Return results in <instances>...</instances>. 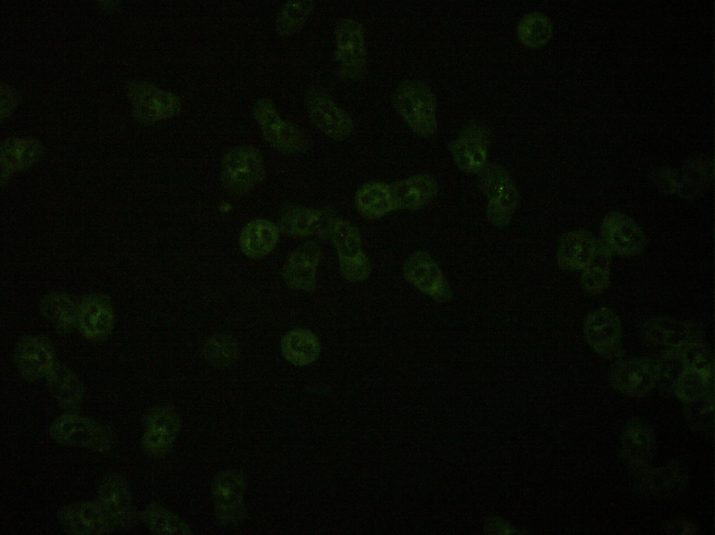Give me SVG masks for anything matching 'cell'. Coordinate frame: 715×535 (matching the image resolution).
<instances>
[{
    "label": "cell",
    "instance_id": "cell-1",
    "mask_svg": "<svg viewBox=\"0 0 715 535\" xmlns=\"http://www.w3.org/2000/svg\"><path fill=\"white\" fill-rule=\"evenodd\" d=\"M478 187L487 199L486 218L496 229L506 227L519 201L515 182L501 165L487 163L478 174Z\"/></svg>",
    "mask_w": 715,
    "mask_h": 535
},
{
    "label": "cell",
    "instance_id": "cell-2",
    "mask_svg": "<svg viewBox=\"0 0 715 535\" xmlns=\"http://www.w3.org/2000/svg\"><path fill=\"white\" fill-rule=\"evenodd\" d=\"M393 105L417 135L428 137L436 130V99L425 84L413 80L402 82L396 89Z\"/></svg>",
    "mask_w": 715,
    "mask_h": 535
},
{
    "label": "cell",
    "instance_id": "cell-3",
    "mask_svg": "<svg viewBox=\"0 0 715 535\" xmlns=\"http://www.w3.org/2000/svg\"><path fill=\"white\" fill-rule=\"evenodd\" d=\"M50 433L61 444L98 453L109 451L114 443L113 433L108 426L73 412L56 418L50 425Z\"/></svg>",
    "mask_w": 715,
    "mask_h": 535
},
{
    "label": "cell",
    "instance_id": "cell-4",
    "mask_svg": "<svg viewBox=\"0 0 715 535\" xmlns=\"http://www.w3.org/2000/svg\"><path fill=\"white\" fill-rule=\"evenodd\" d=\"M265 175L262 154L250 146L229 151L221 164L220 179L224 188L235 196H244L260 183Z\"/></svg>",
    "mask_w": 715,
    "mask_h": 535
},
{
    "label": "cell",
    "instance_id": "cell-5",
    "mask_svg": "<svg viewBox=\"0 0 715 535\" xmlns=\"http://www.w3.org/2000/svg\"><path fill=\"white\" fill-rule=\"evenodd\" d=\"M338 257L341 276L351 282L367 280L371 273L370 262L362 249L361 234L350 221L337 220L330 239Z\"/></svg>",
    "mask_w": 715,
    "mask_h": 535
},
{
    "label": "cell",
    "instance_id": "cell-6",
    "mask_svg": "<svg viewBox=\"0 0 715 535\" xmlns=\"http://www.w3.org/2000/svg\"><path fill=\"white\" fill-rule=\"evenodd\" d=\"M336 50L340 77L347 81L363 78L366 68V47L362 25L349 17L339 19L334 27Z\"/></svg>",
    "mask_w": 715,
    "mask_h": 535
},
{
    "label": "cell",
    "instance_id": "cell-7",
    "mask_svg": "<svg viewBox=\"0 0 715 535\" xmlns=\"http://www.w3.org/2000/svg\"><path fill=\"white\" fill-rule=\"evenodd\" d=\"M338 218L335 211L330 207L311 209L286 204L281 209L277 226L280 233L290 237L316 236L328 240Z\"/></svg>",
    "mask_w": 715,
    "mask_h": 535
},
{
    "label": "cell",
    "instance_id": "cell-8",
    "mask_svg": "<svg viewBox=\"0 0 715 535\" xmlns=\"http://www.w3.org/2000/svg\"><path fill=\"white\" fill-rule=\"evenodd\" d=\"M253 114L265 140L277 151L290 155L299 154L308 147L304 133L295 123L282 119L270 100H259Z\"/></svg>",
    "mask_w": 715,
    "mask_h": 535
},
{
    "label": "cell",
    "instance_id": "cell-9",
    "mask_svg": "<svg viewBox=\"0 0 715 535\" xmlns=\"http://www.w3.org/2000/svg\"><path fill=\"white\" fill-rule=\"evenodd\" d=\"M489 140V130L485 126L467 124L448 146L457 168L465 174H478L488 163Z\"/></svg>",
    "mask_w": 715,
    "mask_h": 535
},
{
    "label": "cell",
    "instance_id": "cell-10",
    "mask_svg": "<svg viewBox=\"0 0 715 535\" xmlns=\"http://www.w3.org/2000/svg\"><path fill=\"white\" fill-rule=\"evenodd\" d=\"M584 336L590 347L603 358L612 359L621 352V321L607 307L598 308L587 315L584 323Z\"/></svg>",
    "mask_w": 715,
    "mask_h": 535
},
{
    "label": "cell",
    "instance_id": "cell-11",
    "mask_svg": "<svg viewBox=\"0 0 715 535\" xmlns=\"http://www.w3.org/2000/svg\"><path fill=\"white\" fill-rule=\"evenodd\" d=\"M403 275L407 282L436 301H448L452 296L439 266L426 251L417 250L407 257L403 265Z\"/></svg>",
    "mask_w": 715,
    "mask_h": 535
},
{
    "label": "cell",
    "instance_id": "cell-12",
    "mask_svg": "<svg viewBox=\"0 0 715 535\" xmlns=\"http://www.w3.org/2000/svg\"><path fill=\"white\" fill-rule=\"evenodd\" d=\"M135 116L145 123L170 119L182 109L178 98L154 85L135 82L128 89Z\"/></svg>",
    "mask_w": 715,
    "mask_h": 535
},
{
    "label": "cell",
    "instance_id": "cell-13",
    "mask_svg": "<svg viewBox=\"0 0 715 535\" xmlns=\"http://www.w3.org/2000/svg\"><path fill=\"white\" fill-rule=\"evenodd\" d=\"M306 105L311 121L331 139L343 141L353 133L354 126L351 118L323 91H310L307 96Z\"/></svg>",
    "mask_w": 715,
    "mask_h": 535
},
{
    "label": "cell",
    "instance_id": "cell-14",
    "mask_svg": "<svg viewBox=\"0 0 715 535\" xmlns=\"http://www.w3.org/2000/svg\"><path fill=\"white\" fill-rule=\"evenodd\" d=\"M97 496L96 501L115 527L127 528L135 523L136 511L130 487L121 475L117 473L106 475L100 483Z\"/></svg>",
    "mask_w": 715,
    "mask_h": 535
},
{
    "label": "cell",
    "instance_id": "cell-15",
    "mask_svg": "<svg viewBox=\"0 0 715 535\" xmlns=\"http://www.w3.org/2000/svg\"><path fill=\"white\" fill-rule=\"evenodd\" d=\"M57 519L68 534L75 535L106 534L115 528L97 501L66 505L57 512Z\"/></svg>",
    "mask_w": 715,
    "mask_h": 535
},
{
    "label": "cell",
    "instance_id": "cell-16",
    "mask_svg": "<svg viewBox=\"0 0 715 535\" xmlns=\"http://www.w3.org/2000/svg\"><path fill=\"white\" fill-rule=\"evenodd\" d=\"M321 255L320 246L314 241H306L295 248L288 255L281 272L286 286L293 289L314 292Z\"/></svg>",
    "mask_w": 715,
    "mask_h": 535
},
{
    "label": "cell",
    "instance_id": "cell-17",
    "mask_svg": "<svg viewBox=\"0 0 715 535\" xmlns=\"http://www.w3.org/2000/svg\"><path fill=\"white\" fill-rule=\"evenodd\" d=\"M612 386L617 391L637 397L651 391L658 383L654 360L637 358L617 363L610 375Z\"/></svg>",
    "mask_w": 715,
    "mask_h": 535
},
{
    "label": "cell",
    "instance_id": "cell-18",
    "mask_svg": "<svg viewBox=\"0 0 715 535\" xmlns=\"http://www.w3.org/2000/svg\"><path fill=\"white\" fill-rule=\"evenodd\" d=\"M179 428L176 412L170 407L153 408L147 414L142 437V447L149 456L161 458L170 450Z\"/></svg>",
    "mask_w": 715,
    "mask_h": 535
},
{
    "label": "cell",
    "instance_id": "cell-19",
    "mask_svg": "<svg viewBox=\"0 0 715 535\" xmlns=\"http://www.w3.org/2000/svg\"><path fill=\"white\" fill-rule=\"evenodd\" d=\"M113 307L108 296L101 294L84 296L78 304L77 328L91 341H101L112 331Z\"/></svg>",
    "mask_w": 715,
    "mask_h": 535
},
{
    "label": "cell",
    "instance_id": "cell-20",
    "mask_svg": "<svg viewBox=\"0 0 715 535\" xmlns=\"http://www.w3.org/2000/svg\"><path fill=\"white\" fill-rule=\"evenodd\" d=\"M13 356L20 374L27 381L45 377L56 363L51 342L41 336L22 338L15 346Z\"/></svg>",
    "mask_w": 715,
    "mask_h": 535
},
{
    "label": "cell",
    "instance_id": "cell-21",
    "mask_svg": "<svg viewBox=\"0 0 715 535\" xmlns=\"http://www.w3.org/2000/svg\"><path fill=\"white\" fill-rule=\"evenodd\" d=\"M603 243L617 254L633 256L644 248L646 240L641 228L630 218L619 212H611L602 223Z\"/></svg>",
    "mask_w": 715,
    "mask_h": 535
},
{
    "label": "cell",
    "instance_id": "cell-22",
    "mask_svg": "<svg viewBox=\"0 0 715 535\" xmlns=\"http://www.w3.org/2000/svg\"><path fill=\"white\" fill-rule=\"evenodd\" d=\"M244 481L235 471H226L219 474L213 485V497L216 514L220 521L233 526L242 519Z\"/></svg>",
    "mask_w": 715,
    "mask_h": 535
},
{
    "label": "cell",
    "instance_id": "cell-23",
    "mask_svg": "<svg viewBox=\"0 0 715 535\" xmlns=\"http://www.w3.org/2000/svg\"><path fill=\"white\" fill-rule=\"evenodd\" d=\"M642 338L649 343L672 349L700 340L701 332L694 324L677 319L657 317L646 321L641 329Z\"/></svg>",
    "mask_w": 715,
    "mask_h": 535
},
{
    "label": "cell",
    "instance_id": "cell-24",
    "mask_svg": "<svg viewBox=\"0 0 715 535\" xmlns=\"http://www.w3.org/2000/svg\"><path fill=\"white\" fill-rule=\"evenodd\" d=\"M397 210L417 211L431 203L438 192L436 178L418 173L390 184Z\"/></svg>",
    "mask_w": 715,
    "mask_h": 535
},
{
    "label": "cell",
    "instance_id": "cell-25",
    "mask_svg": "<svg viewBox=\"0 0 715 535\" xmlns=\"http://www.w3.org/2000/svg\"><path fill=\"white\" fill-rule=\"evenodd\" d=\"M621 455L633 470L644 469L649 462L654 446V433L645 422L633 419L621 435Z\"/></svg>",
    "mask_w": 715,
    "mask_h": 535
},
{
    "label": "cell",
    "instance_id": "cell-26",
    "mask_svg": "<svg viewBox=\"0 0 715 535\" xmlns=\"http://www.w3.org/2000/svg\"><path fill=\"white\" fill-rule=\"evenodd\" d=\"M598 241L582 229L564 234L556 252L558 266L566 271L583 270L591 259Z\"/></svg>",
    "mask_w": 715,
    "mask_h": 535
},
{
    "label": "cell",
    "instance_id": "cell-27",
    "mask_svg": "<svg viewBox=\"0 0 715 535\" xmlns=\"http://www.w3.org/2000/svg\"><path fill=\"white\" fill-rule=\"evenodd\" d=\"M687 480L684 467L676 462H670L644 474L640 487L648 496L671 498L684 490Z\"/></svg>",
    "mask_w": 715,
    "mask_h": 535
},
{
    "label": "cell",
    "instance_id": "cell-28",
    "mask_svg": "<svg viewBox=\"0 0 715 535\" xmlns=\"http://www.w3.org/2000/svg\"><path fill=\"white\" fill-rule=\"evenodd\" d=\"M280 232L273 222L256 218L247 223L239 235V247L247 257L258 259L270 254L277 246Z\"/></svg>",
    "mask_w": 715,
    "mask_h": 535
},
{
    "label": "cell",
    "instance_id": "cell-29",
    "mask_svg": "<svg viewBox=\"0 0 715 535\" xmlns=\"http://www.w3.org/2000/svg\"><path fill=\"white\" fill-rule=\"evenodd\" d=\"M45 378L57 404L68 412L76 410L83 398V386L76 374L66 366L56 362Z\"/></svg>",
    "mask_w": 715,
    "mask_h": 535
},
{
    "label": "cell",
    "instance_id": "cell-30",
    "mask_svg": "<svg viewBox=\"0 0 715 535\" xmlns=\"http://www.w3.org/2000/svg\"><path fill=\"white\" fill-rule=\"evenodd\" d=\"M355 206L358 213L368 220L380 219L396 211L390 184L370 181L356 191Z\"/></svg>",
    "mask_w": 715,
    "mask_h": 535
},
{
    "label": "cell",
    "instance_id": "cell-31",
    "mask_svg": "<svg viewBox=\"0 0 715 535\" xmlns=\"http://www.w3.org/2000/svg\"><path fill=\"white\" fill-rule=\"evenodd\" d=\"M281 350L284 359L291 364L305 366L316 360L320 348L318 339L312 332L295 329L283 336Z\"/></svg>",
    "mask_w": 715,
    "mask_h": 535
},
{
    "label": "cell",
    "instance_id": "cell-32",
    "mask_svg": "<svg viewBox=\"0 0 715 535\" xmlns=\"http://www.w3.org/2000/svg\"><path fill=\"white\" fill-rule=\"evenodd\" d=\"M42 316L60 333H68L77 327L78 305L63 293H51L40 301Z\"/></svg>",
    "mask_w": 715,
    "mask_h": 535
},
{
    "label": "cell",
    "instance_id": "cell-33",
    "mask_svg": "<svg viewBox=\"0 0 715 535\" xmlns=\"http://www.w3.org/2000/svg\"><path fill=\"white\" fill-rule=\"evenodd\" d=\"M714 370L684 367L673 384L677 396L685 404L713 394Z\"/></svg>",
    "mask_w": 715,
    "mask_h": 535
},
{
    "label": "cell",
    "instance_id": "cell-34",
    "mask_svg": "<svg viewBox=\"0 0 715 535\" xmlns=\"http://www.w3.org/2000/svg\"><path fill=\"white\" fill-rule=\"evenodd\" d=\"M611 251L606 245L598 241L595 253L582 270L581 283L583 288L591 294L603 292L610 284Z\"/></svg>",
    "mask_w": 715,
    "mask_h": 535
},
{
    "label": "cell",
    "instance_id": "cell-35",
    "mask_svg": "<svg viewBox=\"0 0 715 535\" xmlns=\"http://www.w3.org/2000/svg\"><path fill=\"white\" fill-rule=\"evenodd\" d=\"M552 25L547 16L538 11L524 15L517 27L519 40L524 45L538 48L545 45L551 38Z\"/></svg>",
    "mask_w": 715,
    "mask_h": 535
},
{
    "label": "cell",
    "instance_id": "cell-36",
    "mask_svg": "<svg viewBox=\"0 0 715 535\" xmlns=\"http://www.w3.org/2000/svg\"><path fill=\"white\" fill-rule=\"evenodd\" d=\"M315 6L313 1H288L281 8L276 22L277 33L283 36L299 31Z\"/></svg>",
    "mask_w": 715,
    "mask_h": 535
},
{
    "label": "cell",
    "instance_id": "cell-37",
    "mask_svg": "<svg viewBox=\"0 0 715 535\" xmlns=\"http://www.w3.org/2000/svg\"><path fill=\"white\" fill-rule=\"evenodd\" d=\"M142 518L149 529L158 534H189L188 527L179 519L161 506L152 504L146 507Z\"/></svg>",
    "mask_w": 715,
    "mask_h": 535
},
{
    "label": "cell",
    "instance_id": "cell-38",
    "mask_svg": "<svg viewBox=\"0 0 715 535\" xmlns=\"http://www.w3.org/2000/svg\"><path fill=\"white\" fill-rule=\"evenodd\" d=\"M203 354L209 363L216 366H227L237 359L239 348L232 337L216 334L205 342Z\"/></svg>",
    "mask_w": 715,
    "mask_h": 535
},
{
    "label": "cell",
    "instance_id": "cell-39",
    "mask_svg": "<svg viewBox=\"0 0 715 535\" xmlns=\"http://www.w3.org/2000/svg\"><path fill=\"white\" fill-rule=\"evenodd\" d=\"M685 408L687 418L694 428L703 432L711 428L714 415V393L686 403Z\"/></svg>",
    "mask_w": 715,
    "mask_h": 535
},
{
    "label": "cell",
    "instance_id": "cell-40",
    "mask_svg": "<svg viewBox=\"0 0 715 535\" xmlns=\"http://www.w3.org/2000/svg\"><path fill=\"white\" fill-rule=\"evenodd\" d=\"M668 530H670V533L672 531H675L676 534H677L678 531H680L679 534H688L694 533V529L693 526L688 524V522L684 523L683 522H679V524L675 523L670 525V527L668 529Z\"/></svg>",
    "mask_w": 715,
    "mask_h": 535
},
{
    "label": "cell",
    "instance_id": "cell-41",
    "mask_svg": "<svg viewBox=\"0 0 715 535\" xmlns=\"http://www.w3.org/2000/svg\"><path fill=\"white\" fill-rule=\"evenodd\" d=\"M489 530L494 532L498 531L499 534H501V532H503V534H512L514 531L512 530L510 526L505 523L503 524L500 520H493L490 522L489 524Z\"/></svg>",
    "mask_w": 715,
    "mask_h": 535
}]
</instances>
